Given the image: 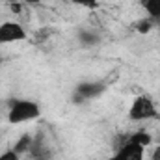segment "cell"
Here are the masks:
<instances>
[{
  "label": "cell",
  "mask_w": 160,
  "mask_h": 160,
  "mask_svg": "<svg viewBox=\"0 0 160 160\" xmlns=\"http://www.w3.org/2000/svg\"><path fill=\"white\" fill-rule=\"evenodd\" d=\"M41 116V106L30 99H13L8 108V123L9 125H22L34 121Z\"/></svg>",
  "instance_id": "1"
},
{
  "label": "cell",
  "mask_w": 160,
  "mask_h": 160,
  "mask_svg": "<svg viewBox=\"0 0 160 160\" xmlns=\"http://www.w3.org/2000/svg\"><path fill=\"white\" fill-rule=\"evenodd\" d=\"M108 86L101 80H86L77 84L75 91H73V102L75 104H86L93 99H99L106 93Z\"/></svg>",
  "instance_id": "2"
},
{
  "label": "cell",
  "mask_w": 160,
  "mask_h": 160,
  "mask_svg": "<svg viewBox=\"0 0 160 160\" xmlns=\"http://www.w3.org/2000/svg\"><path fill=\"white\" fill-rule=\"evenodd\" d=\"M157 116H158L157 104L153 102V99H151L149 95H138V97L132 101L130 108H128V119L136 121V123L155 119Z\"/></svg>",
  "instance_id": "3"
},
{
  "label": "cell",
  "mask_w": 160,
  "mask_h": 160,
  "mask_svg": "<svg viewBox=\"0 0 160 160\" xmlns=\"http://www.w3.org/2000/svg\"><path fill=\"white\" fill-rule=\"evenodd\" d=\"M28 38L24 26L15 21H6L0 24V45H11L17 41H24Z\"/></svg>",
  "instance_id": "4"
},
{
  "label": "cell",
  "mask_w": 160,
  "mask_h": 160,
  "mask_svg": "<svg viewBox=\"0 0 160 160\" xmlns=\"http://www.w3.org/2000/svg\"><path fill=\"white\" fill-rule=\"evenodd\" d=\"M106 160H145V147L127 138V142Z\"/></svg>",
  "instance_id": "5"
},
{
  "label": "cell",
  "mask_w": 160,
  "mask_h": 160,
  "mask_svg": "<svg viewBox=\"0 0 160 160\" xmlns=\"http://www.w3.org/2000/svg\"><path fill=\"white\" fill-rule=\"evenodd\" d=\"M78 41H80V45H84V47H95V45H99L102 41V38H101L99 32H95L91 28H84V30L78 32Z\"/></svg>",
  "instance_id": "6"
},
{
  "label": "cell",
  "mask_w": 160,
  "mask_h": 160,
  "mask_svg": "<svg viewBox=\"0 0 160 160\" xmlns=\"http://www.w3.org/2000/svg\"><path fill=\"white\" fill-rule=\"evenodd\" d=\"M140 4L149 19H153L155 22H160V0H140Z\"/></svg>",
  "instance_id": "7"
},
{
  "label": "cell",
  "mask_w": 160,
  "mask_h": 160,
  "mask_svg": "<svg viewBox=\"0 0 160 160\" xmlns=\"http://www.w3.org/2000/svg\"><path fill=\"white\" fill-rule=\"evenodd\" d=\"M32 142H34V136L26 132V134L19 136V140L15 142L13 149H15L19 155H26V153H30V149H32Z\"/></svg>",
  "instance_id": "8"
},
{
  "label": "cell",
  "mask_w": 160,
  "mask_h": 160,
  "mask_svg": "<svg viewBox=\"0 0 160 160\" xmlns=\"http://www.w3.org/2000/svg\"><path fill=\"white\" fill-rule=\"evenodd\" d=\"M155 21L153 19H149V17H143V19H138L134 24H132V28H134V32H138L140 36H145V34H149L153 28H155Z\"/></svg>",
  "instance_id": "9"
},
{
  "label": "cell",
  "mask_w": 160,
  "mask_h": 160,
  "mask_svg": "<svg viewBox=\"0 0 160 160\" xmlns=\"http://www.w3.org/2000/svg\"><path fill=\"white\" fill-rule=\"evenodd\" d=\"M128 140H132V142H136V143L143 145L145 149L153 143V136H151L147 130H136V132H132V134L128 136Z\"/></svg>",
  "instance_id": "10"
},
{
  "label": "cell",
  "mask_w": 160,
  "mask_h": 160,
  "mask_svg": "<svg viewBox=\"0 0 160 160\" xmlns=\"http://www.w3.org/2000/svg\"><path fill=\"white\" fill-rule=\"evenodd\" d=\"M75 6L84 8V9H97L99 8V0H71Z\"/></svg>",
  "instance_id": "11"
},
{
  "label": "cell",
  "mask_w": 160,
  "mask_h": 160,
  "mask_svg": "<svg viewBox=\"0 0 160 160\" xmlns=\"http://www.w3.org/2000/svg\"><path fill=\"white\" fill-rule=\"evenodd\" d=\"M0 160H21V155L11 147V149H6L4 153H0Z\"/></svg>",
  "instance_id": "12"
},
{
  "label": "cell",
  "mask_w": 160,
  "mask_h": 160,
  "mask_svg": "<svg viewBox=\"0 0 160 160\" xmlns=\"http://www.w3.org/2000/svg\"><path fill=\"white\" fill-rule=\"evenodd\" d=\"M149 160H160V143L151 151V155H149Z\"/></svg>",
  "instance_id": "13"
},
{
  "label": "cell",
  "mask_w": 160,
  "mask_h": 160,
  "mask_svg": "<svg viewBox=\"0 0 160 160\" xmlns=\"http://www.w3.org/2000/svg\"><path fill=\"white\" fill-rule=\"evenodd\" d=\"M22 2H26V4H32V6H34V4H39L41 0H22Z\"/></svg>",
  "instance_id": "14"
},
{
  "label": "cell",
  "mask_w": 160,
  "mask_h": 160,
  "mask_svg": "<svg viewBox=\"0 0 160 160\" xmlns=\"http://www.w3.org/2000/svg\"><path fill=\"white\" fill-rule=\"evenodd\" d=\"M0 65H2V56H0Z\"/></svg>",
  "instance_id": "15"
},
{
  "label": "cell",
  "mask_w": 160,
  "mask_h": 160,
  "mask_svg": "<svg viewBox=\"0 0 160 160\" xmlns=\"http://www.w3.org/2000/svg\"><path fill=\"white\" fill-rule=\"evenodd\" d=\"M63 2H71V0H63Z\"/></svg>",
  "instance_id": "16"
},
{
  "label": "cell",
  "mask_w": 160,
  "mask_h": 160,
  "mask_svg": "<svg viewBox=\"0 0 160 160\" xmlns=\"http://www.w3.org/2000/svg\"><path fill=\"white\" fill-rule=\"evenodd\" d=\"M0 2H2V0H0Z\"/></svg>",
  "instance_id": "17"
}]
</instances>
